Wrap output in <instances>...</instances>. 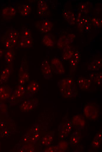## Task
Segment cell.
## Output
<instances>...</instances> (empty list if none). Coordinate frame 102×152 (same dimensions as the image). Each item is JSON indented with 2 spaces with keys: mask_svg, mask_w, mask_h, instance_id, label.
Returning a JSON list of instances; mask_svg holds the SVG:
<instances>
[{
  "mask_svg": "<svg viewBox=\"0 0 102 152\" xmlns=\"http://www.w3.org/2000/svg\"><path fill=\"white\" fill-rule=\"evenodd\" d=\"M57 85L60 94L64 98L75 97L77 94L74 81L71 76L60 80L57 83Z\"/></svg>",
  "mask_w": 102,
  "mask_h": 152,
  "instance_id": "obj_1",
  "label": "cell"
},
{
  "mask_svg": "<svg viewBox=\"0 0 102 152\" xmlns=\"http://www.w3.org/2000/svg\"><path fill=\"white\" fill-rule=\"evenodd\" d=\"M20 36L19 32L11 28L8 30L3 35L1 41L6 48L10 49L16 44Z\"/></svg>",
  "mask_w": 102,
  "mask_h": 152,
  "instance_id": "obj_2",
  "label": "cell"
},
{
  "mask_svg": "<svg viewBox=\"0 0 102 152\" xmlns=\"http://www.w3.org/2000/svg\"><path fill=\"white\" fill-rule=\"evenodd\" d=\"M83 112L85 117L90 120H95L98 116V108L93 104L89 103L86 105L84 108Z\"/></svg>",
  "mask_w": 102,
  "mask_h": 152,
  "instance_id": "obj_3",
  "label": "cell"
},
{
  "mask_svg": "<svg viewBox=\"0 0 102 152\" xmlns=\"http://www.w3.org/2000/svg\"><path fill=\"white\" fill-rule=\"evenodd\" d=\"M53 26V24L49 20L44 19L37 21L35 26L40 32L47 33L50 31Z\"/></svg>",
  "mask_w": 102,
  "mask_h": 152,
  "instance_id": "obj_4",
  "label": "cell"
},
{
  "mask_svg": "<svg viewBox=\"0 0 102 152\" xmlns=\"http://www.w3.org/2000/svg\"><path fill=\"white\" fill-rule=\"evenodd\" d=\"M50 65L52 70L56 74L62 75L64 73L63 64L57 58H55L51 60Z\"/></svg>",
  "mask_w": 102,
  "mask_h": 152,
  "instance_id": "obj_5",
  "label": "cell"
},
{
  "mask_svg": "<svg viewBox=\"0 0 102 152\" xmlns=\"http://www.w3.org/2000/svg\"><path fill=\"white\" fill-rule=\"evenodd\" d=\"M71 121L62 123L59 128V134L61 139L64 138L71 132L72 127Z\"/></svg>",
  "mask_w": 102,
  "mask_h": 152,
  "instance_id": "obj_6",
  "label": "cell"
},
{
  "mask_svg": "<svg viewBox=\"0 0 102 152\" xmlns=\"http://www.w3.org/2000/svg\"><path fill=\"white\" fill-rule=\"evenodd\" d=\"M41 70L45 78L49 79L52 75V70L49 62L45 60L43 61L41 65Z\"/></svg>",
  "mask_w": 102,
  "mask_h": 152,
  "instance_id": "obj_7",
  "label": "cell"
},
{
  "mask_svg": "<svg viewBox=\"0 0 102 152\" xmlns=\"http://www.w3.org/2000/svg\"><path fill=\"white\" fill-rule=\"evenodd\" d=\"M72 125L77 129L83 128L85 125V120L84 117L80 115L74 116L72 118Z\"/></svg>",
  "mask_w": 102,
  "mask_h": 152,
  "instance_id": "obj_8",
  "label": "cell"
},
{
  "mask_svg": "<svg viewBox=\"0 0 102 152\" xmlns=\"http://www.w3.org/2000/svg\"><path fill=\"white\" fill-rule=\"evenodd\" d=\"M1 14L4 19H11L15 18L16 14V11L14 7H7L2 10Z\"/></svg>",
  "mask_w": 102,
  "mask_h": 152,
  "instance_id": "obj_9",
  "label": "cell"
},
{
  "mask_svg": "<svg viewBox=\"0 0 102 152\" xmlns=\"http://www.w3.org/2000/svg\"><path fill=\"white\" fill-rule=\"evenodd\" d=\"M38 101L37 99H29L25 101L20 106L21 109L24 111L31 110L37 105Z\"/></svg>",
  "mask_w": 102,
  "mask_h": 152,
  "instance_id": "obj_10",
  "label": "cell"
},
{
  "mask_svg": "<svg viewBox=\"0 0 102 152\" xmlns=\"http://www.w3.org/2000/svg\"><path fill=\"white\" fill-rule=\"evenodd\" d=\"M20 43H23L27 40L32 38L30 29L25 27H23L20 33Z\"/></svg>",
  "mask_w": 102,
  "mask_h": 152,
  "instance_id": "obj_11",
  "label": "cell"
},
{
  "mask_svg": "<svg viewBox=\"0 0 102 152\" xmlns=\"http://www.w3.org/2000/svg\"><path fill=\"white\" fill-rule=\"evenodd\" d=\"M55 37L52 34H48L44 35L42 38V42L46 46L52 47L55 44Z\"/></svg>",
  "mask_w": 102,
  "mask_h": 152,
  "instance_id": "obj_12",
  "label": "cell"
},
{
  "mask_svg": "<svg viewBox=\"0 0 102 152\" xmlns=\"http://www.w3.org/2000/svg\"><path fill=\"white\" fill-rule=\"evenodd\" d=\"M91 82V80L81 77H79L77 81L79 88L83 90L88 89L90 87Z\"/></svg>",
  "mask_w": 102,
  "mask_h": 152,
  "instance_id": "obj_13",
  "label": "cell"
},
{
  "mask_svg": "<svg viewBox=\"0 0 102 152\" xmlns=\"http://www.w3.org/2000/svg\"><path fill=\"white\" fill-rule=\"evenodd\" d=\"M39 89V84L34 80L31 81L26 87L27 91L32 94L37 93Z\"/></svg>",
  "mask_w": 102,
  "mask_h": 152,
  "instance_id": "obj_14",
  "label": "cell"
},
{
  "mask_svg": "<svg viewBox=\"0 0 102 152\" xmlns=\"http://www.w3.org/2000/svg\"><path fill=\"white\" fill-rule=\"evenodd\" d=\"M90 78L97 84L100 85L102 82V75L101 72H93L89 74Z\"/></svg>",
  "mask_w": 102,
  "mask_h": 152,
  "instance_id": "obj_15",
  "label": "cell"
},
{
  "mask_svg": "<svg viewBox=\"0 0 102 152\" xmlns=\"http://www.w3.org/2000/svg\"><path fill=\"white\" fill-rule=\"evenodd\" d=\"M81 138V133L78 131H75L72 133L70 138V144L73 146L76 145L80 142Z\"/></svg>",
  "mask_w": 102,
  "mask_h": 152,
  "instance_id": "obj_16",
  "label": "cell"
},
{
  "mask_svg": "<svg viewBox=\"0 0 102 152\" xmlns=\"http://www.w3.org/2000/svg\"><path fill=\"white\" fill-rule=\"evenodd\" d=\"M18 10L20 14L24 16L29 15L31 11L30 6L27 4H22L18 6Z\"/></svg>",
  "mask_w": 102,
  "mask_h": 152,
  "instance_id": "obj_17",
  "label": "cell"
},
{
  "mask_svg": "<svg viewBox=\"0 0 102 152\" xmlns=\"http://www.w3.org/2000/svg\"><path fill=\"white\" fill-rule=\"evenodd\" d=\"M71 43L67 36H63L58 39L57 46L60 49H62L64 47L67 46Z\"/></svg>",
  "mask_w": 102,
  "mask_h": 152,
  "instance_id": "obj_18",
  "label": "cell"
},
{
  "mask_svg": "<svg viewBox=\"0 0 102 152\" xmlns=\"http://www.w3.org/2000/svg\"><path fill=\"white\" fill-rule=\"evenodd\" d=\"M11 90L10 88L6 87H0V98L5 99L8 98L10 96V91Z\"/></svg>",
  "mask_w": 102,
  "mask_h": 152,
  "instance_id": "obj_19",
  "label": "cell"
},
{
  "mask_svg": "<svg viewBox=\"0 0 102 152\" xmlns=\"http://www.w3.org/2000/svg\"><path fill=\"white\" fill-rule=\"evenodd\" d=\"M38 14L44 12L49 11L48 6L46 1L43 0H39L38 4Z\"/></svg>",
  "mask_w": 102,
  "mask_h": 152,
  "instance_id": "obj_20",
  "label": "cell"
},
{
  "mask_svg": "<svg viewBox=\"0 0 102 152\" xmlns=\"http://www.w3.org/2000/svg\"><path fill=\"white\" fill-rule=\"evenodd\" d=\"M74 53L71 48L67 46L64 49L62 54V59L64 60L69 59L72 56Z\"/></svg>",
  "mask_w": 102,
  "mask_h": 152,
  "instance_id": "obj_21",
  "label": "cell"
},
{
  "mask_svg": "<svg viewBox=\"0 0 102 152\" xmlns=\"http://www.w3.org/2000/svg\"><path fill=\"white\" fill-rule=\"evenodd\" d=\"M63 17L70 24H73L75 20L74 14L69 11H65L63 13Z\"/></svg>",
  "mask_w": 102,
  "mask_h": 152,
  "instance_id": "obj_22",
  "label": "cell"
},
{
  "mask_svg": "<svg viewBox=\"0 0 102 152\" xmlns=\"http://www.w3.org/2000/svg\"><path fill=\"white\" fill-rule=\"evenodd\" d=\"M15 54L10 50H8L5 52L4 55L5 63L6 64L10 63L13 59Z\"/></svg>",
  "mask_w": 102,
  "mask_h": 152,
  "instance_id": "obj_23",
  "label": "cell"
},
{
  "mask_svg": "<svg viewBox=\"0 0 102 152\" xmlns=\"http://www.w3.org/2000/svg\"><path fill=\"white\" fill-rule=\"evenodd\" d=\"M53 140V137L52 136L46 135L44 136L42 139V144L46 146L50 145Z\"/></svg>",
  "mask_w": 102,
  "mask_h": 152,
  "instance_id": "obj_24",
  "label": "cell"
},
{
  "mask_svg": "<svg viewBox=\"0 0 102 152\" xmlns=\"http://www.w3.org/2000/svg\"><path fill=\"white\" fill-rule=\"evenodd\" d=\"M20 71L18 74V76L19 79L21 78L24 79L26 80V81H28L30 79V75L27 70H25V71L21 68Z\"/></svg>",
  "mask_w": 102,
  "mask_h": 152,
  "instance_id": "obj_25",
  "label": "cell"
},
{
  "mask_svg": "<svg viewBox=\"0 0 102 152\" xmlns=\"http://www.w3.org/2000/svg\"><path fill=\"white\" fill-rule=\"evenodd\" d=\"M79 62V60H77L73 58L71 59L69 61V64L71 67V71L74 72Z\"/></svg>",
  "mask_w": 102,
  "mask_h": 152,
  "instance_id": "obj_26",
  "label": "cell"
},
{
  "mask_svg": "<svg viewBox=\"0 0 102 152\" xmlns=\"http://www.w3.org/2000/svg\"><path fill=\"white\" fill-rule=\"evenodd\" d=\"M101 141L94 138L91 143V147L93 148L96 149L98 148L100 146Z\"/></svg>",
  "mask_w": 102,
  "mask_h": 152,
  "instance_id": "obj_27",
  "label": "cell"
},
{
  "mask_svg": "<svg viewBox=\"0 0 102 152\" xmlns=\"http://www.w3.org/2000/svg\"><path fill=\"white\" fill-rule=\"evenodd\" d=\"M9 75L1 74L0 76V84L6 82L8 80Z\"/></svg>",
  "mask_w": 102,
  "mask_h": 152,
  "instance_id": "obj_28",
  "label": "cell"
},
{
  "mask_svg": "<svg viewBox=\"0 0 102 152\" xmlns=\"http://www.w3.org/2000/svg\"><path fill=\"white\" fill-rule=\"evenodd\" d=\"M91 63L95 65L100 69L102 66L101 59L95 60Z\"/></svg>",
  "mask_w": 102,
  "mask_h": 152,
  "instance_id": "obj_29",
  "label": "cell"
},
{
  "mask_svg": "<svg viewBox=\"0 0 102 152\" xmlns=\"http://www.w3.org/2000/svg\"><path fill=\"white\" fill-rule=\"evenodd\" d=\"M11 72V70L10 68L8 67H6L1 71V74L9 75Z\"/></svg>",
  "mask_w": 102,
  "mask_h": 152,
  "instance_id": "obj_30",
  "label": "cell"
},
{
  "mask_svg": "<svg viewBox=\"0 0 102 152\" xmlns=\"http://www.w3.org/2000/svg\"><path fill=\"white\" fill-rule=\"evenodd\" d=\"M92 22L96 26L99 27L101 25L102 20L99 19H97L96 18L93 19Z\"/></svg>",
  "mask_w": 102,
  "mask_h": 152,
  "instance_id": "obj_31",
  "label": "cell"
},
{
  "mask_svg": "<svg viewBox=\"0 0 102 152\" xmlns=\"http://www.w3.org/2000/svg\"><path fill=\"white\" fill-rule=\"evenodd\" d=\"M13 94L16 97L19 98L24 94L18 89L15 90Z\"/></svg>",
  "mask_w": 102,
  "mask_h": 152,
  "instance_id": "obj_32",
  "label": "cell"
},
{
  "mask_svg": "<svg viewBox=\"0 0 102 152\" xmlns=\"http://www.w3.org/2000/svg\"><path fill=\"white\" fill-rule=\"evenodd\" d=\"M72 56L73 58L77 60H79L81 58L80 53L79 51H77L74 53Z\"/></svg>",
  "mask_w": 102,
  "mask_h": 152,
  "instance_id": "obj_33",
  "label": "cell"
},
{
  "mask_svg": "<svg viewBox=\"0 0 102 152\" xmlns=\"http://www.w3.org/2000/svg\"><path fill=\"white\" fill-rule=\"evenodd\" d=\"M94 138L101 141L102 139V132H100L96 134Z\"/></svg>",
  "mask_w": 102,
  "mask_h": 152,
  "instance_id": "obj_34",
  "label": "cell"
},
{
  "mask_svg": "<svg viewBox=\"0 0 102 152\" xmlns=\"http://www.w3.org/2000/svg\"><path fill=\"white\" fill-rule=\"evenodd\" d=\"M67 37L70 41L71 43L73 41L75 37V35L73 34H70L68 35Z\"/></svg>",
  "mask_w": 102,
  "mask_h": 152,
  "instance_id": "obj_35",
  "label": "cell"
},
{
  "mask_svg": "<svg viewBox=\"0 0 102 152\" xmlns=\"http://www.w3.org/2000/svg\"><path fill=\"white\" fill-rule=\"evenodd\" d=\"M18 89L24 94L25 90L24 86L20 84L18 85Z\"/></svg>",
  "mask_w": 102,
  "mask_h": 152,
  "instance_id": "obj_36",
  "label": "cell"
},
{
  "mask_svg": "<svg viewBox=\"0 0 102 152\" xmlns=\"http://www.w3.org/2000/svg\"><path fill=\"white\" fill-rule=\"evenodd\" d=\"M26 81L25 80L23 79H19V83L21 85H23L24 84L25 82Z\"/></svg>",
  "mask_w": 102,
  "mask_h": 152,
  "instance_id": "obj_37",
  "label": "cell"
},
{
  "mask_svg": "<svg viewBox=\"0 0 102 152\" xmlns=\"http://www.w3.org/2000/svg\"><path fill=\"white\" fill-rule=\"evenodd\" d=\"M16 97L14 95V94H13L11 95L10 97V100L11 101H13L15 100Z\"/></svg>",
  "mask_w": 102,
  "mask_h": 152,
  "instance_id": "obj_38",
  "label": "cell"
},
{
  "mask_svg": "<svg viewBox=\"0 0 102 152\" xmlns=\"http://www.w3.org/2000/svg\"><path fill=\"white\" fill-rule=\"evenodd\" d=\"M3 54V51L0 49V59L2 57Z\"/></svg>",
  "mask_w": 102,
  "mask_h": 152,
  "instance_id": "obj_39",
  "label": "cell"
},
{
  "mask_svg": "<svg viewBox=\"0 0 102 152\" xmlns=\"http://www.w3.org/2000/svg\"><path fill=\"white\" fill-rule=\"evenodd\" d=\"M39 134L38 133H37L35 134L34 136L35 138V139H37L39 137Z\"/></svg>",
  "mask_w": 102,
  "mask_h": 152,
  "instance_id": "obj_40",
  "label": "cell"
},
{
  "mask_svg": "<svg viewBox=\"0 0 102 152\" xmlns=\"http://www.w3.org/2000/svg\"><path fill=\"white\" fill-rule=\"evenodd\" d=\"M35 131V132H37L38 130V128L37 127H36L34 129Z\"/></svg>",
  "mask_w": 102,
  "mask_h": 152,
  "instance_id": "obj_41",
  "label": "cell"
},
{
  "mask_svg": "<svg viewBox=\"0 0 102 152\" xmlns=\"http://www.w3.org/2000/svg\"><path fill=\"white\" fill-rule=\"evenodd\" d=\"M27 140V139H26V138H25L24 139V141H26Z\"/></svg>",
  "mask_w": 102,
  "mask_h": 152,
  "instance_id": "obj_42",
  "label": "cell"
}]
</instances>
